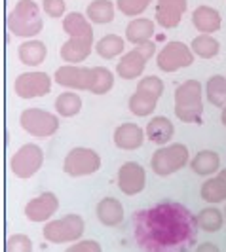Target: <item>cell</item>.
I'll use <instances>...</instances> for the list:
<instances>
[{
	"mask_svg": "<svg viewBox=\"0 0 226 252\" xmlns=\"http://www.w3.org/2000/svg\"><path fill=\"white\" fill-rule=\"evenodd\" d=\"M53 80L69 89H82L91 91L93 95H105L114 88V76L105 66H75V64H65L55 70Z\"/></svg>",
	"mask_w": 226,
	"mask_h": 252,
	"instance_id": "1",
	"label": "cell"
},
{
	"mask_svg": "<svg viewBox=\"0 0 226 252\" xmlns=\"http://www.w3.org/2000/svg\"><path fill=\"white\" fill-rule=\"evenodd\" d=\"M63 31L69 34V40L61 46V59L67 64H76L86 61L93 50V27L82 13L71 12L63 19Z\"/></svg>",
	"mask_w": 226,
	"mask_h": 252,
	"instance_id": "2",
	"label": "cell"
},
{
	"mask_svg": "<svg viewBox=\"0 0 226 252\" xmlns=\"http://www.w3.org/2000/svg\"><path fill=\"white\" fill-rule=\"evenodd\" d=\"M203 114V88L198 80H187L175 89V116L185 124H200Z\"/></svg>",
	"mask_w": 226,
	"mask_h": 252,
	"instance_id": "3",
	"label": "cell"
},
{
	"mask_svg": "<svg viewBox=\"0 0 226 252\" xmlns=\"http://www.w3.org/2000/svg\"><path fill=\"white\" fill-rule=\"evenodd\" d=\"M8 29L10 32L19 38L37 36L42 31L44 21L40 17V6L33 0H19L13 10L8 13Z\"/></svg>",
	"mask_w": 226,
	"mask_h": 252,
	"instance_id": "4",
	"label": "cell"
},
{
	"mask_svg": "<svg viewBox=\"0 0 226 252\" xmlns=\"http://www.w3.org/2000/svg\"><path fill=\"white\" fill-rule=\"evenodd\" d=\"M163 93V82L158 76H145L137 82L135 93L129 97V112L145 118L156 110V104Z\"/></svg>",
	"mask_w": 226,
	"mask_h": 252,
	"instance_id": "5",
	"label": "cell"
},
{
	"mask_svg": "<svg viewBox=\"0 0 226 252\" xmlns=\"http://www.w3.org/2000/svg\"><path fill=\"white\" fill-rule=\"evenodd\" d=\"M86 222L80 215H65L63 218L50 220L44 224L42 235L51 245H65V243H76L84 235Z\"/></svg>",
	"mask_w": 226,
	"mask_h": 252,
	"instance_id": "6",
	"label": "cell"
},
{
	"mask_svg": "<svg viewBox=\"0 0 226 252\" xmlns=\"http://www.w3.org/2000/svg\"><path fill=\"white\" fill-rule=\"evenodd\" d=\"M188 148L181 142H173V144L158 148L152 154L151 167L158 177H169L177 171L185 169L188 165Z\"/></svg>",
	"mask_w": 226,
	"mask_h": 252,
	"instance_id": "7",
	"label": "cell"
},
{
	"mask_svg": "<svg viewBox=\"0 0 226 252\" xmlns=\"http://www.w3.org/2000/svg\"><path fill=\"white\" fill-rule=\"evenodd\" d=\"M19 126L33 137L48 139V137L57 133L59 118L48 110H42V108H27L19 116Z\"/></svg>",
	"mask_w": 226,
	"mask_h": 252,
	"instance_id": "8",
	"label": "cell"
},
{
	"mask_svg": "<svg viewBox=\"0 0 226 252\" xmlns=\"http://www.w3.org/2000/svg\"><path fill=\"white\" fill-rule=\"evenodd\" d=\"M42 163H44V152L35 142L23 144L10 158V169H12L13 175L17 178H21V180L35 177L40 171Z\"/></svg>",
	"mask_w": 226,
	"mask_h": 252,
	"instance_id": "9",
	"label": "cell"
},
{
	"mask_svg": "<svg viewBox=\"0 0 226 252\" xmlns=\"http://www.w3.org/2000/svg\"><path fill=\"white\" fill-rule=\"evenodd\" d=\"M156 51V44L154 42H143L137 44L131 51H127L126 55L120 59V63L116 64V72L124 80H137L143 74L147 61L151 59Z\"/></svg>",
	"mask_w": 226,
	"mask_h": 252,
	"instance_id": "10",
	"label": "cell"
},
{
	"mask_svg": "<svg viewBox=\"0 0 226 252\" xmlns=\"http://www.w3.org/2000/svg\"><path fill=\"white\" fill-rule=\"evenodd\" d=\"M101 169V156L91 148H73L63 161V171L73 178L89 177Z\"/></svg>",
	"mask_w": 226,
	"mask_h": 252,
	"instance_id": "11",
	"label": "cell"
},
{
	"mask_svg": "<svg viewBox=\"0 0 226 252\" xmlns=\"http://www.w3.org/2000/svg\"><path fill=\"white\" fill-rule=\"evenodd\" d=\"M194 63V51L183 42H169L158 53L156 64L162 72H175Z\"/></svg>",
	"mask_w": 226,
	"mask_h": 252,
	"instance_id": "12",
	"label": "cell"
},
{
	"mask_svg": "<svg viewBox=\"0 0 226 252\" xmlns=\"http://www.w3.org/2000/svg\"><path fill=\"white\" fill-rule=\"evenodd\" d=\"M13 89L21 99H37L51 91V78L46 72H23L15 78Z\"/></svg>",
	"mask_w": 226,
	"mask_h": 252,
	"instance_id": "13",
	"label": "cell"
},
{
	"mask_svg": "<svg viewBox=\"0 0 226 252\" xmlns=\"http://www.w3.org/2000/svg\"><path fill=\"white\" fill-rule=\"evenodd\" d=\"M147 186V171L137 161H127L118 171V188L126 195H137Z\"/></svg>",
	"mask_w": 226,
	"mask_h": 252,
	"instance_id": "14",
	"label": "cell"
},
{
	"mask_svg": "<svg viewBox=\"0 0 226 252\" xmlns=\"http://www.w3.org/2000/svg\"><path fill=\"white\" fill-rule=\"evenodd\" d=\"M59 209V199L55 193L51 191H44L38 197H33L31 201L25 205V216L27 220L40 224V222H50V218Z\"/></svg>",
	"mask_w": 226,
	"mask_h": 252,
	"instance_id": "15",
	"label": "cell"
},
{
	"mask_svg": "<svg viewBox=\"0 0 226 252\" xmlns=\"http://www.w3.org/2000/svg\"><path fill=\"white\" fill-rule=\"evenodd\" d=\"M187 12V0H158L156 21L163 29H175Z\"/></svg>",
	"mask_w": 226,
	"mask_h": 252,
	"instance_id": "16",
	"label": "cell"
},
{
	"mask_svg": "<svg viewBox=\"0 0 226 252\" xmlns=\"http://www.w3.org/2000/svg\"><path fill=\"white\" fill-rule=\"evenodd\" d=\"M147 131H143L137 124H122L114 131V144L120 150H137L143 146Z\"/></svg>",
	"mask_w": 226,
	"mask_h": 252,
	"instance_id": "17",
	"label": "cell"
},
{
	"mask_svg": "<svg viewBox=\"0 0 226 252\" xmlns=\"http://www.w3.org/2000/svg\"><path fill=\"white\" fill-rule=\"evenodd\" d=\"M95 215L103 226L116 227L124 222V207L116 197H103L97 207H95Z\"/></svg>",
	"mask_w": 226,
	"mask_h": 252,
	"instance_id": "18",
	"label": "cell"
},
{
	"mask_svg": "<svg viewBox=\"0 0 226 252\" xmlns=\"http://www.w3.org/2000/svg\"><path fill=\"white\" fill-rule=\"evenodd\" d=\"M192 23L201 34H213L221 29V15L211 6H198L192 13Z\"/></svg>",
	"mask_w": 226,
	"mask_h": 252,
	"instance_id": "19",
	"label": "cell"
},
{
	"mask_svg": "<svg viewBox=\"0 0 226 252\" xmlns=\"http://www.w3.org/2000/svg\"><path fill=\"white\" fill-rule=\"evenodd\" d=\"M173 135H175V127L171 124V120L165 116L152 118L147 126V139L154 144H167L171 142Z\"/></svg>",
	"mask_w": 226,
	"mask_h": 252,
	"instance_id": "20",
	"label": "cell"
},
{
	"mask_svg": "<svg viewBox=\"0 0 226 252\" xmlns=\"http://www.w3.org/2000/svg\"><path fill=\"white\" fill-rule=\"evenodd\" d=\"M221 158L213 150H200L192 159H190V169L192 173L200 175V177H211L219 171Z\"/></svg>",
	"mask_w": 226,
	"mask_h": 252,
	"instance_id": "21",
	"label": "cell"
},
{
	"mask_svg": "<svg viewBox=\"0 0 226 252\" xmlns=\"http://www.w3.org/2000/svg\"><path fill=\"white\" fill-rule=\"evenodd\" d=\"M46 44L40 42V40H27L19 46L17 55H19V61L27 66H38V64L44 63L46 59Z\"/></svg>",
	"mask_w": 226,
	"mask_h": 252,
	"instance_id": "22",
	"label": "cell"
},
{
	"mask_svg": "<svg viewBox=\"0 0 226 252\" xmlns=\"http://www.w3.org/2000/svg\"><path fill=\"white\" fill-rule=\"evenodd\" d=\"M154 34V21L147 19V17H135L133 21H129L126 29V38L131 44H143L149 42L151 36Z\"/></svg>",
	"mask_w": 226,
	"mask_h": 252,
	"instance_id": "23",
	"label": "cell"
},
{
	"mask_svg": "<svg viewBox=\"0 0 226 252\" xmlns=\"http://www.w3.org/2000/svg\"><path fill=\"white\" fill-rule=\"evenodd\" d=\"M226 222L225 215L217 209V207H205V209H201L200 213L196 215V224L200 229L203 231H207V233H215V231H219L223 224Z\"/></svg>",
	"mask_w": 226,
	"mask_h": 252,
	"instance_id": "24",
	"label": "cell"
},
{
	"mask_svg": "<svg viewBox=\"0 0 226 252\" xmlns=\"http://www.w3.org/2000/svg\"><path fill=\"white\" fill-rule=\"evenodd\" d=\"M201 199L205 203H223L226 201V182L221 177H211L207 178L200 189Z\"/></svg>",
	"mask_w": 226,
	"mask_h": 252,
	"instance_id": "25",
	"label": "cell"
},
{
	"mask_svg": "<svg viewBox=\"0 0 226 252\" xmlns=\"http://www.w3.org/2000/svg\"><path fill=\"white\" fill-rule=\"evenodd\" d=\"M205 95L207 101L211 102L213 106L225 108L226 106V78L221 74H215L207 80L205 84Z\"/></svg>",
	"mask_w": 226,
	"mask_h": 252,
	"instance_id": "26",
	"label": "cell"
},
{
	"mask_svg": "<svg viewBox=\"0 0 226 252\" xmlns=\"http://www.w3.org/2000/svg\"><path fill=\"white\" fill-rule=\"evenodd\" d=\"M86 15L91 23H97V25L111 23L114 19V4L111 0H93L88 6Z\"/></svg>",
	"mask_w": 226,
	"mask_h": 252,
	"instance_id": "27",
	"label": "cell"
},
{
	"mask_svg": "<svg viewBox=\"0 0 226 252\" xmlns=\"http://www.w3.org/2000/svg\"><path fill=\"white\" fill-rule=\"evenodd\" d=\"M55 110L63 118H75L82 110V97L75 91H65L55 101Z\"/></svg>",
	"mask_w": 226,
	"mask_h": 252,
	"instance_id": "28",
	"label": "cell"
},
{
	"mask_svg": "<svg viewBox=\"0 0 226 252\" xmlns=\"http://www.w3.org/2000/svg\"><path fill=\"white\" fill-rule=\"evenodd\" d=\"M190 48L194 51V55H198L201 59H213L215 55H219V51H221V44H219L217 38L209 36V34H200V36L192 40Z\"/></svg>",
	"mask_w": 226,
	"mask_h": 252,
	"instance_id": "29",
	"label": "cell"
},
{
	"mask_svg": "<svg viewBox=\"0 0 226 252\" xmlns=\"http://www.w3.org/2000/svg\"><path fill=\"white\" fill-rule=\"evenodd\" d=\"M124 46H126L124 38L116 36V34H107V36H103L97 42L95 51L103 59H114V57H118L124 51Z\"/></svg>",
	"mask_w": 226,
	"mask_h": 252,
	"instance_id": "30",
	"label": "cell"
},
{
	"mask_svg": "<svg viewBox=\"0 0 226 252\" xmlns=\"http://www.w3.org/2000/svg\"><path fill=\"white\" fill-rule=\"evenodd\" d=\"M152 0H118L116 6L118 10L124 13V15H129V17H135V15H141L149 6H151Z\"/></svg>",
	"mask_w": 226,
	"mask_h": 252,
	"instance_id": "31",
	"label": "cell"
},
{
	"mask_svg": "<svg viewBox=\"0 0 226 252\" xmlns=\"http://www.w3.org/2000/svg\"><path fill=\"white\" fill-rule=\"evenodd\" d=\"M6 252H33V241L23 233H15L6 241Z\"/></svg>",
	"mask_w": 226,
	"mask_h": 252,
	"instance_id": "32",
	"label": "cell"
},
{
	"mask_svg": "<svg viewBox=\"0 0 226 252\" xmlns=\"http://www.w3.org/2000/svg\"><path fill=\"white\" fill-rule=\"evenodd\" d=\"M65 252H103V247L93 239H82L73 243Z\"/></svg>",
	"mask_w": 226,
	"mask_h": 252,
	"instance_id": "33",
	"label": "cell"
},
{
	"mask_svg": "<svg viewBox=\"0 0 226 252\" xmlns=\"http://www.w3.org/2000/svg\"><path fill=\"white\" fill-rule=\"evenodd\" d=\"M42 10L50 17H61L65 10H67V4H65V0H44L42 2Z\"/></svg>",
	"mask_w": 226,
	"mask_h": 252,
	"instance_id": "34",
	"label": "cell"
},
{
	"mask_svg": "<svg viewBox=\"0 0 226 252\" xmlns=\"http://www.w3.org/2000/svg\"><path fill=\"white\" fill-rule=\"evenodd\" d=\"M196 252H221V249L215 243H201L200 247L196 249Z\"/></svg>",
	"mask_w": 226,
	"mask_h": 252,
	"instance_id": "35",
	"label": "cell"
},
{
	"mask_svg": "<svg viewBox=\"0 0 226 252\" xmlns=\"http://www.w3.org/2000/svg\"><path fill=\"white\" fill-rule=\"evenodd\" d=\"M221 122H223V126L226 127V106L223 108V112H221Z\"/></svg>",
	"mask_w": 226,
	"mask_h": 252,
	"instance_id": "36",
	"label": "cell"
},
{
	"mask_svg": "<svg viewBox=\"0 0 226 252\" xmlns=\"http://www.w3.org/2000/svg\"><path fill=\"white\" fill-rule=\"evenodd\" d=\"M219 177H221V178H223V180H225V182H226V169H223V171L219 173Z\"/></svg>",
	"mask_w": 226,
	"mask_h": 252,
	"instance_id": "37",
	"label": "cell"
},
{
	"mask_svg": "<svg viewBox=\"0 0 226 252\" xmlns=\"http://www.w3.org/2000/svg\"><path fill=\"white\" fill-rule=\"evenodd\" d=\"M225 218H226V209H225Z\"/></svg>",
	"mask_w": 226,
	"mask_h": 252,
	"instance_id": "38",
	"label": "cell"
}]
</instances>
